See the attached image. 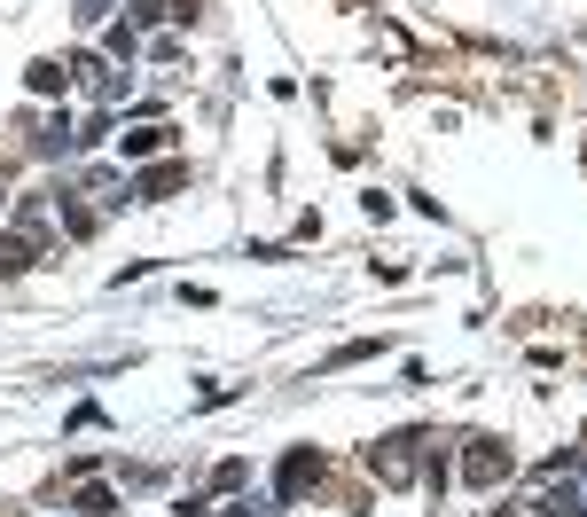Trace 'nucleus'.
<instances>
[{
    "instance_id": "nucleus-1",
    "label": "nucleus",
    "mask_w": 587,
    "mask_h": 517,
    "mask_svg": "<svg viewBox=\"0 0 587 517\" xmlns=\"http://www.w3.org/2000/svg\"><path fill=\"white\" fill-rule=\"evenodd\" d=\"M501 470H509V455H501L494 439H470V486H494Z\"/></svg>"
}]
</instances>
